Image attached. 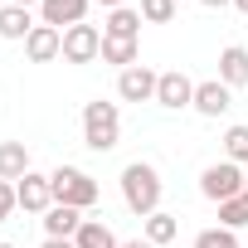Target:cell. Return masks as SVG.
<instances>
[{
  "label": "cell",
  "mask_w": 248,
  "mask_h": 248,
  "mask_svg": "<svg viewBox=\"0 0 248 248\" xmlns=\"http://www.w3.org/2000/svg\"><path fill=\"white\" fill-rule=\"evenodd\" d=\"M83 141H88V151H112L122 141V112H117V102L93 97L83 107Z\"/></svg>",
  "instance_id": "2"
},
{
  "label": "cell",
  "mask_w": 248,
  "mask_h": 248,
  "mask_svg": "<svg viewBox=\"0 0 248 248\" xmlns=\"http://www.w3.org/2000/svg\"><path fill=\"white\" fill-rule=\"evenodd\" d=\"M219 224H224V229H233V233H238V229H243V224H248V190H243V195H233V200H224V204H219Z\"/></svg>",
  "instance_id": "20"
},
{
  "label": "cell",
  "mask_w": 248,
  "mask_h": 248,
  "mask_svg": "<svg viewBox=\"0 0 248 248\" xmlns=\"http://www.w3.org/2000/svg\"><path fill=\"white\" fill-rule=\"evenodd\" d=\"M141 54V39H107L102 34V63H117V68H132Z\"/></svg>",
  "instance_id": "18"
},
{
  "label": "cell",
  "mask_w": 248,
  "mask_h": 248,
  "mask_svg": "<svg viewBox=\"0 0 248 248\" xmlns=\"http://www.w3.org/2000/svg\"><path fill=\"white\" fill-rule=\"evenodd\" d=\"M78 229H83V209H73V204H54L44 214V238H73Z\"/></svg>",
  "instance_id": "13"
},
{
  "label": "cell",
  "mask_w": 248,
  "mask_h": 248,
  "mask_svg": "<svg viewBox=\"0 0 248 248\" xmlns=\"http://www.w3.org/2000/svg\"><path fill=\"white\" fill-rule=\"evenodd\" d=\"M93 59H102V34H97V25H73V30H63V63H93Z\"/></svg>",
  "instance_id": "5"
},
{
  "label": "cell",
  "mask_w": 248,
  "mask_h": 248,
  "mask_svg": "<svg viewBox=\"0 0 248 248\" xmlns=\"http://www.w3.org/2000/svg\"><path fill=\"white\" fill-rule=\"evenodd\" d=\"M141 10H132V5H122V10H107V20H102V34L107 39H141Z\"/></svg>",
  "instance_id": "12"
},
{
  "label": "cell",
  "mask_w": 248,
  "mask_h": 248,
  "mask_svg": "<svg viewBox=\"0 0 248 248\" xmlns=\"http://www.w3.org/2000/svg\"><path fill=\"white\" fill-rule=\"evenodd\" d=\"M233 5H238V10H243V15H248V0H233Z\"/></svg>",
  "instance_id": "30"
},
{
  "label": "cell",
  "mask_w": 248,
  "mask_h": 248,
  "mask_svg": "<svg viewBox=\"0 0 248 248\" xmlns=\"http://www.w3.org/2000/svg\"><path fill=\"white\" fill-rule=\"evenodd\" d=\"M175 10H180L175 0H141V20H146V25H170Z\"/></svg>",
  "instance_id": "23"
},
{
  "label": "cell",
  "mask_w": 248,
  "mask_h": 248,
  "mask_svg": "<svg viewBox=\"0 0 248 248\" xmlns=\"http://www.w3.org/2000/svg\"><path fill=\"white\" fill-rule=\"evenodd\" d=\"M97 5H107V10H122V5H127V0H97Z\"/></svg>",
  "instance_id": "28"
},
{
  "label": "cell",
  "mask_w": 248,
  "mask_h": 248,
  "mask_svg": "<svg viewBox=\"0 0 248 248\" xmlns=\"http://www.w3.org/2000/svg\"><path fill=\"white\" fill-rule=\"evenodd\" d=\"M161 170L151 166V161H132L127 170H122V200H127V209L132 214H141V219H151L156 209H161Z\"/></svg>",
  "instance_id": "1"
},
{
  "label": "cell",
  "mask_w": 248,
  "mask_h": 248,
  "mask_svg": "<svg viewBox=\"0 0 248 248\" xmlns=\"http://www.w3.org/2000/svg\"><path fill=\"white\" fill-rule=\"evenodd\" d=\"M88 5H93V0H44V5H39V25L73 30V25L88 20Z\"/></svg>",
  "instance_id": "9"
},
{
  "label": "cell",
  "mask_w": 248,
  "mask_h": 248,
  "mask_svg": "<svg viewBox=\"0 0 248 248\" xmlns=\"http://www.w3.org/2000/svg\"><path fill=\"white\" fill-rule=\"evenodd\" d=\"M25 54H30V63L63 59V30H54V25H34L30 39H25Z\"/></svg>",
  "instance_id": "10"
},
{
  "label": "cell",
  "mask_w": 248,
  "mask_h": 248,
  "mask_svg": "<svg viewBox=\"0 0 248 248\" xmlns=\"http://www.w3.org/2000/svg\"><path fill=\"white\" fill-rule=\"evenodd\" d=\"M204 10H224V5H233V0H200Z\"/></svg>",
  "instance_id": "26"
},
{
  "label": "cell",
  "mask_w": 248,
  "mask_h": 248,
  "mask_svg": "<svg viewBox=\"0 0 248 248\" xmlns=\"http://www.w3.org/2000/svg\"><path fill=\"white\" fill-rule=\"evenodd\" d=\"M30 30H34V15L25 10V5H0V39H30Z\"/></svg>",
  "instance_id": "16"
},
{
  "label": "cell",
  "mask_w": 248,
  "mask_h": 248,
  "mask_svg": "<svg viewBox=\"0 0 248 248\" xmlns=\"http://www.w3.org/2000/svg\"><path fill=\"white\" fill-rule=\"evenodd\" d=\"M229 107H233V88H224L219 78L195 83V112H200V117H224Z\"/></svg>",
  "instance_id": "11"
},
{
  "label": "cell",
  "mask_w": 248,
  "mask_h": 248,
  "mask_svg": "<svg viewBox=\"0 0 248 248\" xmlns=\"http://www.w3.org/2000/svg\"><path fill=\"white\" fill-rule=\"evenodd\" d=\"M73 243H78V248H122L117 233H112L102 219H83V229L73 233Z\"/></svg>",
  "instance_id": "17"
},
{
  "label": "cell",
  "mask_w": 248,
  "mask_h": 248,
  "mask_svg": "<svg viewBox=\"0 0 248 248\" xmlns=\"http://www.w3.org/2000/svg\"><path fill=\"white\" fill-rule=\"evenodd\" d=\"M175 233H180V224H175V214H166V209H156V214L146 219V243H156V248H161V243H170Z\"/></svg>",
  "instance_id": "19"
},
{
  "label": "cell",
  "mask_w": 248,
  "mask_h": 248,
  "mask_svg": "<svg viewBox=\"0 0 248 248\" xmlns=\"http://www.w3.org/2000/svg\"><path fill=\"white\" fill-rule=\"evenodd\" d=\"M0 248H15V243H0Z\"/></svg>",
  "instance_id": "31"
},
{
  "label": "cell",
  "mask_w": 248,
  "mask_h": 248,
  "mask_svg": "<svg viewBox=\"0 0 248 248\" xmlns=\"http://www.w3.org/2000/svg\"><path fill=\"white\" fill-rule=\"evenodd\" d=\"M156 83H161V73H151L146 63H132V68L117 73V93H122V102H156Z\"/></svg>",
  "instance_id": "6"
},
{
  "label": "cell",
  "mask_w": 248,
  "mask_h": 248,
  "mask_svg": "<svg viewBox=\"0 0 248 248\" xmlns=\"http://www.w3.org/2000/svg\"><path fill=\"white\" fill-rule=\"evenodd\" d=\"M243 190H248V175H243V166H233V161H214V166H204V175H200V195L214 200V204H224V200H233V195H243Z\"/></svg>",
  "instance_id": "4"
},
{
  "label": "cell",
  "mask_w": 248,
  "mask_h": 248,
  "mask_svg": "<svg viewBox=\"0 0 248 248\" xmlns=\"http://www.w3.org/2000/svg\"><path fill=\"white\" fill-rule=\"evenodd\" d=\"M49 185H54V204H73V209H93L97 204V180L88 175V170H78V166H59V170H49Z\"/></svg>",
  "instance_id": "3"
},
{
  "label": "cell",
  "mask_w": 248,
  "mask_h": 248,
  "mask_svg": "<svg viewBox=\"0 0 248 248\" xmlns=\"http://www.w3.org/2000/svg\"><path fill=\"white\" fill-rule=\"evenodd\" d=\"M219 83H224V88H243V83H248V49H243V44H229V49L219 54Z\"/></svg>",
  "instance_id": "14"
},
{
  "label": "cell",
  "mask_w": 248,
  "mask_h": 248,
  "mask_svg": "<svg viewBox=\"0 0 248 248\" xmlns=\"http://www.w3.org/2000/svg\"><path fill=\"white\" fill-rule=\"evenodd\" d=\"M195 248H238V233L224 229V224H214V229H200L195 233Z\"/></svg>",
  "instance_id": "22"
},
{
  "label": "cell",
  "mask_w": 248,
  "mask_h": 248,
  "mask_svg": "<svg viewBox=\"0 0 248 248\" xmlns=\"http://www.w3.org/2000/svg\"><path fill=\"white\" fill-rule=\"evenodd\" d=\"M122 248H156V243H146V238H127Z\"/></svg>",
  "instance_id": "27"
},
{
  "label": "cell",
  "mask_w": 248,
  "mask_h": 248,
  "mask_svg": "<svg viewBox=\"0 0 248 248\" xmlns=\"http://www.w3.org/2000/svg\"><path fill=\"white\" fill-rule=\"evenodd\" d=\"M10 5H25V10H30V5H44V0H10Z\"/></svg>",
  "instance_id": "29"
},
{
  "label": "cell",
  "mask_w": 248,
  "mask_h": 248,
  "mask_svg": "<svg viewBox=\"0 0 248 248\" xmlns=\"http://www.w3.org/2000/svg\"><path fill=\"white\" fill-rule=\"evenodd\" d=\"M224 161H233V166L248 161V127H229L224 132Z\"/></svg>",
  "instance_id": "21"
},
{
  "label": "cell",
  "mask_w": 248,
  "mask_h": 248,
  "mask_svg": "<svg viewBox=\"0 0 248 248\" xmlns=\"http://www.w3.org/2000/svg\"><path fill=\"white\" fill-rule=\"evenodd\" d=\"M15 209H20V200H15V185H10V180H0V224H5Z\"/></svg>",
  "instance_id": "24"
},
{
  "label": "cell",
  "mask_w": 248,
  "mask_h": 248,
  "mask_svg": "<svg viewBox=\"0 0 248 248\" xmlns=\"http://www.w3.org/2000/svg\"><path fill=\"white\" fill-rule=\"evenodd\" d=\"M39 248H78V243H73V238H44Z\"/></svg>",
  "instance_id": "25"
},
{
  "label": "cell",
  "mask_w": 248,
  "mask_h": 248,
  "mask_svg": "<svg viewBox=\"0 0 248 248\" xmlns=\"http://www.w3.org/2000/svg\"><path fill=\"white\" fill-rule=\"evenodd\" d=\"M156 102H161V107H170V112L195 107V83H190L180 68H170V73H161V83H156Z\"/></svg>",
  "instance_id": "8"
},
{
  "label": "cell",
  "mask_w": 248,
  "mask_h": 248,
  "mask_svg": "<svg viewBox=\"0 0 248 248\" xmlns=\"http://www.w3.org/2000/svg\"><path fill=\"white\" fill-rule=\"evenodd\" d=\"M15 200H20L25 214H49V209H54V185H49V175L30 170L25 180H15Z\"/></svg>",
  "instance_id": "7"
},
{
  "label": "cell",
  "mask_w": 248,
  "mask_h": 248,
  "mask_svg": "<svg viewBox=\"0 0 248 248\" xmlns=\"http://www.w3.org/2000/svg\"><path fill=\"white\" fill-rule=\"evenodd\" d=\"M34 166H30V151H25V141H0V180H25Z\"/></svg>",
  "instance_id": "15"
}]
</instances>
